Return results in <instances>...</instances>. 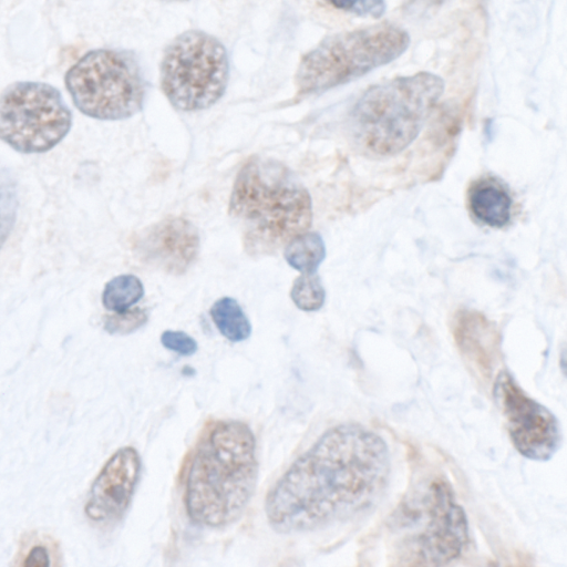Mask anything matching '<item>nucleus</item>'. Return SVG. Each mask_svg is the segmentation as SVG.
<instances>
[{
    "mask_svg": "<svg viewBox=\"0 0 567 567\" xmlns=\"http://www.w3.org/2000/svg\"><path fill=\"white\" fill-rule=\"evenodd\" d=\"M228 79L227 50L212 34L187 30L164 50L161 89L176 110L194 112L213 106L224 95Z\"/></svg>",
    "mask_w": 567,
    "mask_h": 567,
    "instance_id": "6e6552de",
    "label": "nucleus"
},
{
    "mask_svg": "<svg viewBox=\"0 0 567 567\" xmlns=\"http://www.w3.org/2000/svg\"><path fill=\"white\" fill-rule=\"evenodd\" d=\"M228 213L241 231L245 250L262 256L278 251L309 229L312 203L286 166L252 157L237 174Z\"/></svg>",
    "mask_w": 567,
    "mask_h": 567,
    "instance_id": "7ed1b4c3",
    "label": "nucleus"
},
{
    "mask_svg": "<svg viewBox=\"0 0 567 567\" xmlns=\"http://www.w3.org/2000/svg\"><path fill=\"white\" fill-rule=\"evenodd\" d=\"M162 344L178 354L192 355L197 351V342L183 331L166 330L161 336Z\"/></svg>",
    "mask_w": 567,
    "mask_h": 567,
    "instance_id": "4be33fe9",
    "label": "nucleus"
},
{
    "mask_svg": "<svg viewBox=\"0 0 567 567\" xmlns=\"http://www.w3.org/2000/svg\"><path fill=\"white\" fill-rule=\"evenodd\" d=\"M443 92V79L431 72L398 76L369 87L349 114L353 142L372 156L401 153L419 136Z\"/></svg>",
    "mask_w": 567,
    "mask_h": 567,
    "instance_id": "39448f33",
    "label": "nucleus"
},
{
    "mask_svg": "<svg viewBox=\"0 0 567 567\" xmlns=\"http://www.w3.org/2000/svg\"><path fill=\"white\" fill-rule=\"evenodd\" d=\"M72 112L60 91L43 82L20 81L0 93V141L22 154H41L70 132Z\"/></svg>",
    "mask_w": 567,
    "mask_h": 567,
    "instance_id": "1a4fd4ad",
    "label": "nucleus"
},
{
    "mask_svg": "<svg viewBox=\"0 0 567 567\" xmlns=\"http://www.w3.org/2000/svg\"><path fill=\"white\" fill-rule=\"evenodd\" d=\"M445 0H403V11L412 17H422L439 7H441Z\"/></svg>",
    "mask_w": 567,
    "mask_h": 567,
    "instance_id": "5701e85b",
    "label": "nucleus"
},
{
    "mask_svg": "<svg viewBox=\"0 0 567 567\" xmlns=\"http://www.w3.org/2000/svg\"><path fill=\"white\" fill-rule=\"evenodd\" d=\"M17 209L16 181L7 168L0 166V248L13 228Z\"/></svg>",
    "mask_w": 567,
    "mask_h": 567,
    "instance_id": "a211bd4d",
    "label": "nucleus"
},
{
    "mask_svg": "<svg viewBox=\"0 0 567 567\" xmlns=\"http://www.w3.org/2000/svg\"><path fill=\"white\" fill-rule=\"evenodd\" d=\"M25 540L22 542L19 565L24 567H49L52 565V555L56 549L52 539L30 535Z\"/></svg>",
    "mask_w": 567,
    "mask_h": 567,
    "instance_id": "aec40b11",
    "label": "nucleus"
},
{
    "mask_svg": "<svg viewBox=\"0 0 567 567\" xmlns=\"http://www.w3.org/2000/svg\"><path fill=\"white\" fill-rule=\"evenodd\" d=\"M147 321V313L143 309H127L121 312H114L104 320V329L111 334H128Z\"/></svg>",
    "mask_w": 567,
    "mask_h": 567,
    "instance_id": "412c9836",
    "label": "nucleus"
},
{
    "mask_svg": "<svg viewBox=\"0 0 567 567\" xmlns=\"http://www.w3.org/2000/svg\"><path fill=\"white\" fill-rule=\"evenodd\" d=\"M290 297L300 310L317 311L324 303L326 291L316 272L302 274L293 281Z\"/></svg>",
    "mask_w": 567,
    "mask_h": 567,
    "instance_id": "6ab92c4d",
    "label": "nucleus"
},
{
    "mask_svg": "<svg viewBox=\"0 0 567 567\" xmlns=\"http://www.w3.org/2000/svg\"><path fill=\"white\" fill-rule=\"evenodd\" d=\"M210 317L219 332L231 342L246 340L251 333V324L240 305L230 297L214 302Z\"/></svg>",
    "mask_w": 567,
    "mask_h": 567,
    "instance_id": "dca6fc26",
    "label": "nucleus"
},
{
    "mask_svg": "<svg viewBox=\"0 0 567 567\" xmlns=\"http://www.w3.org/2000/svg\"><path fill=\"white\" fill-rule=\"evenodd\" d=\"M453 336L462 355L482 377H489L499 357L501 338L483 313L463 309L453 320Z\"/></svg>",
    "mask_w": 567,
    "mask_h": 567,
    "instance_id": "ddd939ff",
    "label": "nucleus"
},
{
    "mask_svg": "<svg viewBox=\"0 0 567 567\" xmlns=\"http://www.w3.org/2000/svg\"><path fill=\"white\" fill-rule=\"evenodd\" d=\"M65 86L84 115L118 121L138 113L146 83L136 58L115 49L86 52L65 74Z\"/></svg>",
    "mask_w": 567,
    "mask_h": 567,
    "instance_id": "0eeeda50",
    "label": "nucleus"
},
{
    "mask_svg": "<svg viewBox=\"0 0 567 567\" xmlns=\"http://www.w3.org/2000/svg\"><path fill=\"white\" fill-rule=\"evenodd\" d=\"M385 11L384 0H358L352 12L358 16L371 17L378 19Z\"/></svg>",
    "mask_w": 567,
    "mask_h": 567,
    "instance_id": "b1692460",
    "label": "nucleus"
},
{
    "mask_svg": "<svg viewBox=\"0 0 567 567\" xmlns=\"http://www.w3.org/2000/svg\"><path fill=\"white\" fill-rule=\"evenodd\" d=\"M409 44V33L388 22L329 35L301 58L295 75L297 94H320L357 80L396 60Z\"/></svg>",
    "mask_w": 567,
    "mask_h": 567,
    "instance_id": "423d86ee",
    "label": "nucleus"
},
{
    "mask_svg": "<svg viewBox=\"0 0 567 567\" xmlns=\"http://www.w3.org/2000/svg\"><path fill=\"white\" fill-rule=\"evenodd\" d=\"M493 396L519 454L532 461L546 462L557 453L563 442L558 419L530 398L508 371L497 374Z\"/></svg>",
    "mask_w": 567,
    "mask_h": 567,
    "instance_id": "9d476101",
    "label": "nucleus"
},
{
    "mask_svg": "<svg viewBox=\"0 0 567 567\" xmlns=\"http://www.w3.org/2000/svg\"><path fill=\"white\" fill-rule=\"evenodd\" d=\"M336 9L344 11H353L358 0H324Z\"/></svg>",
    "mask_w": 567,
    "mask_h": 567,
    "instance_id": "393cba45",
    "label": "nucleus"
},
{
    "mask_svg": "<svg viewBox=\"0 0 567 567\" xmlns=\"http://www.w3.org/2000/svg\"><path fill=\"white\" fill-rule=\"evenodd\" d=\"M386 442L358 423L326 431L267 495L269 524L280 533L308 532L369 507L390 474Z\"/></svg>",
    "mask_w": 567,
    "mask_h": 567,
    "instance_id": "f257e3e1",
    "label": "nucleus"
},
{
    "mask_svg": "<svg viewBox=\"0 0 567 567\" xmlns=\"http://www.w3.org/2000/svg\"><path fill=\"white\" fill-rule=\"evenodd\" d=\"M386 532L399 565H447L468 543L466 514L442 476L417 482L390 515Z\"/></svg>",
    "mask_w": 567,
    "mask_h": 567,
    "instance_id": "20e7f679",
    "label": "nucleus"
},
{
    "mask_svg": "<svg viewBox=\"0 0 567 567\" xmlns=\"http://www.w3.org/2000/svg\"><path fill=\"white\" fill-rule=\"evenodd\" d=\"M143 295V284L136 276L120 275L105 285L102 303L110 311L121 312L140 301Z\"/></svg>",
    "mask_w": 567,
    "mask_h": 567,
    "instance_id": "f3484780",
    "label": "nucleus"
},
{
    "mask_svg": "<svg viewBox=\"0 0 567 567\" xmlns=\"http://www.w3.org/2000/svg\"><path fill=\"white\" fill-rule=\"evenodd\" d=\"M468 206L480 221L498 228L508 224L513 202L503 185L495 179L485 178L471 187Z\"/></svg>",
    "mask_w": 567,
    "mask_h": 567,
    "instance_id": "4468645a",
    "label": "nucleus"
},
{
    "mask_svg": "<svg viewBox=\"0 0 567 567\" xmlns=\"http://www.w3.org/2000/svg\"><path fill=\"white\" fill-rule=\"evenodd\" d=\"M258 477L256 439L235 420L208 425L195 446L185 482L189 518L206 527L236 522L248 505Z\"/></svg>",
    "mask_w": 567,
    "mask_h": 567,
    "instance_id": "f03ea898",
    "label": "nucleus"
},
{
    "mask_svg": "<svg viewBox=\"0 0 567 567\" xmlns=\"http://www.w3.org/2000/svg\"><path fill=\"white\" fill-rule=\"evenodd\" d=\"M286 261L302 274L316 272L326 257V246L318 233H302L287 243Z\"/></svg>",
    "mask_w": 567,
    "mask_h": 567,
    "instance_id": "2eb2a0df",
    "label": "nucleus"
},
{
    "mask_svg": "<svg viewBox=\"0 0 567 567\" xmlns=\"http://www.w3.org/2000/svg\"><path fill=\"white\" fill-rule=\"evenodd\" d=\"M141 465L140 454L132 446L118 449L106 461L91 485L84 507L92 522L110 524L122 517L135 492Z\"/></svg>",
    "mask_w": 567,
    "mask_h": 567,
    "instance_id": "9b49d317",
    "label": "nucleus"
},
{
    "mask_svg": "<svg viewBox=\"0 0 567 567\" xmlns=\"http://www.w3.org/2000/svg\"><path fill=\"white\" fill-rule=\"evenodd\" d=\"M134 251L147 266L171 275H182L197 258L199 235L187 219L167 217L137 235Z\"/></svg>",
    "mask_w": 567,
    "mask_h": 567,
    "instance_id": "f8f14e48",
    "label": "nucleus"
},
{
    "mask_svg": "<svg viewBox=\"0 0 567 567\" xmlns=\"http://www.w3.org/2000/svg\"><path fill=\"white\" fill-rule=\"evenodd\" d=\"M164 2H177V1H186V0H162Z\"/></svg>",
    "mask_w": 567,
    "mask_h": 567,
    "instance_id": "a878e982",
    "label": "nucleus"
}]
</instances>
